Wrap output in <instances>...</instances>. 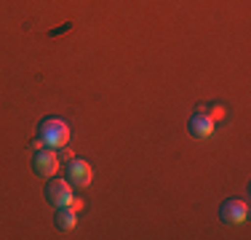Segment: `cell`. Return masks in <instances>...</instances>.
Listing matches in <instances>:
<instances>
[{"label":"cell","mask_w":251,"mask_h":240,"mask_svg":"<svg viewBox=\"0 0 251 240\" xmlns=\"http://www.w3.org/2000/svg\"><path fill=\"white\" fill-rule=\"evenodd\" d=\"M40 139L46 142V147L51 149H62L70 142V125L59 118H46L40 123Z\"/></svg>","instance_id":"obj_1"},{"label":"cell","mask_w":251,"mask_h":240,"mask_svg":"<svg viewBox=\"0 0 251 240\" xmlns=\"http://www.w3.org/2000/svg\"><path fill=\"white\" fill-rule=\"evenodd\" d=\"M75 197L73 192V184L67 179H56V176H49V184H46V200L51 206L62 208V206H70V200Z\"/></svg>","instance_id":"obj_2"},{"label":"cell","mask_w":251,"mask_h":240,"mask_svg":"<svg viewBox=\"0 0 251 240\" xmlns=\"http://www.w3.org/2000/svg\"><path fill=\"white\" fill-rule=\"evenodd\" d=\"M64 173H67V182L73 184V187H88V184H91V179H94L91 163H88V160H80V158L67 160Z\"/></svg>","instance_id":"obj_3"},{"label":"cell","mask_w":251,"mask_h":240,"mask_svg":"<svg viewBox=\"0 0 251 240\" xmlns=\"http://www.w3.org/2000/svg\"><path fill=\"white\" fill-rule=\"evenodd\" d=\"M219 216H222L225 224H243L249 219V203L243 197H230V200L222 203Z\"/></svg>","instance_id":"obj_4"},{"label":"cell","mask_w":251,"mask_h":240,"mask_svg":"<svg viewBox=\"0 0 251 240\" xmlns=\"http://www.w3.org/2000/svg\"><path fill=\"white\" fill-rule=\"evenodd\" d=\"M59 155L53 152L51 147H46V149H40V152H35V158H32V171L38 173V176H53V173L59 171Z\"/></svg>","instance_id":"obj_5"},{"label":"cell","mask_w":251,"mask_h":240,"mask_svg":"<svg viewBox=\"0 0 251 240\" xmlns=\"http://www.w3.org/2000/svg\"><path fill=\"white\" fill-rule=\"evenodd\" d=\"M190 134L198 136V139H206V136H211V134H214V120H208L206 115L195 112V115L190 118Z\"/></svg>","instance_id":"obj_6"},{"label":"cell","mask_w":251,"mask_h":240,"mask_svg":"<svg viewBox=\"0 0 251 240\" xmlns=\"http://www.w3.org/2000/svg\"><path fill=\"white\" fill-rule=\"evenodd\" d=\"M75 224H77V211H73L70 206L59 208V214H56V227L59 230L70 232V230H75Z\"/></svg>","instance_id":"obj_7"},{"label":"cell","mask_w":251,"mask_h":240,"mask_svg":"<svg viewBox=\"0 0 251 240\" xmlns=\"http://www.w3.org/2000/svg\"><path fill=\"white\" fill-rule=\"evenodd\" d=\"M225 115H227V112H225V107H222V104H208V107H206V118H208V120H214V123L225 120Z\"/></svg>","instance_id":"obj_8"},{"label":"cell","mask_w":251,"mask_h":240,"mask_svg":"<svg viewBox=\"0 0 251 240\" xmlns=\"http://www.w3.org/2000/svg\"><path fill=\"white\" fill-rule=\"evenodd\" d=\"M29 149H32V152H40V149H46V142L38 136V139H32V142H29Z\"/></svg>","instance_id":"obj_9"},{"label":"cell","mask_w":251,"mask_h":240,"mask_svg":"<svg viewBox=\"0 0 251 240\" xmlns=\"http://www.w3.org/2000/svg\"><path fill=\"white\" fill-rule=\"evenodd\" d=\"M73 158H75V155H73V149H70L67 144H64V147H62V152H59V160H73Z\"/></svg>","instance_id":"obj_10"},{"label":"cell","mask_w":251,"mask_h":240,"mask_svg":"<svg viewBox=\"0 0 251 240\" xmlns=\"http://www.w3.org/2000/svg\"><path fill=\"white\" fill-rule=\"evenodd\" d=\"M70 208H73V211H83V200L80 197H73V200H70Z\"/></svg>","instance_id":"obj_11"}]
</instances>
